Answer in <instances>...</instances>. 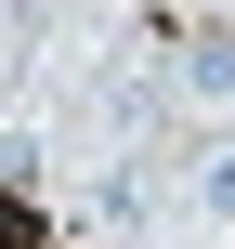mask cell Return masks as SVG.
<instances>
[{"instance_id":"6da1fadb","label":"cell","mask_w":235,"mask_h":249,"mask_svg":"<svg viewBox=\"0 0 235 249\" xmlns=\"http://www.w3.org/2000/svg\"><path fill=\"white\" fill-rule=\"evenodd\" d=\"M170 92L183 105H235V26H183L170 39Z\"/></svg>"}]
</instances>
